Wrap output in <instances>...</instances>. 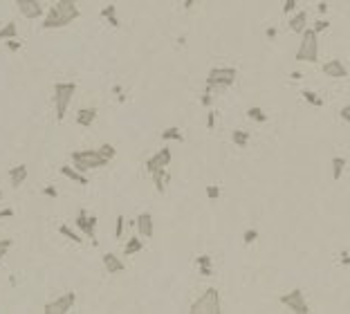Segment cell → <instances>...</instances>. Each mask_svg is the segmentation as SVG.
Returning a JSON list of instances; mask_svg holds the SVG:
<instances>
[{
  "instance_id": "38",
  "label": "cell",
  "mask_w": 350,
  "mask_h": 314,
  "mask_svg": "<svg viewBox=\"0 0 350 314\" xmlns=\"http://www.w3.org/2000/svg\"><path fill=\"white\" fill-rule=\"evenodd\" d=\"M207 128L209 130L216 128V112L213 110H207Z\"/></svg>"
},
{
  "instance_id": "6",
  "label": "cell",
  "mask_w": 350,
  "mask_h": 314,
  "mask_svg": "<svg viewBox=\"0 0 350 314\" xmlns=\"http://www.w3.org/2000/svg\"><path fill=\"white\" fill-rule=\"evenodd\" d=\"M76 92V83L72 81H61L54 86V108H56V122H63L65 112L70 108V101Z\"/></svg>"
},
{
  "instance_id": "14",
  "label": "cell",
  "mask_w": 350,
  "mask_h": 314,
  "mask_svg": "<svg viewBox=\"0 0 350 314\" xmlns=\"http://www.w3.org/2000/svg\"><path fill=\"white\" fill-rule=\"evenodd\" d=\"M287 27H290V31H294V34H303V31L307 29V12H303V9L294 12V14L290 16V23H287Z\"/></svg>"
},
{
  "instance_id": "31",
  "label": "cell",
  "mask_w": 350,
  "mask_h": 314,
  "mask_svg": "<svg viewBox=\"0 0 350 314\" xmlns=\"http://www.w3.org/2000/svg\"><path fill=\"white\" fill-rule=\"evenodd\" d=\"M99 153H101L103 157H108V160H112V157L117 155V148H114L112 144H101L99 146Z\"/></svg>"
},
{
  "instance_id": "45",
  "label": "cell",
  "mask_w": 350,
  "mask_h": 314,
  "mask_svg": "<svg viewBox=\"0 0 350 314\" xmlns=\"http://www.w3.org/2000/svg\"><path fill=\"white\" fill-rule=\"evenodd\" d=\"M317 9H319V14H328V3H319Z\"/></svg>"
},
{
  "instance_id": "22",
  "label": "cell",
  "mask_w": 350,
  "mask_h": 314,
  "mask_svg": "<svg viewBox=\"0 0 350 314\" xmlns=\"http://www.w3.org/2000/svg\"><path fill=\"white\" fill-rule=\"evenodd\" d=\"M346 164H348L346 157H332V180L334 182L341 180L343 171H346Z\"/></svg>"
},
{
  "instance_id": "32",
  "label": "cell",
  "mask_w": 350,
  "mask_h": 314,
  "mask_svg": "<svg viewBox=\"0 0 350 314\" xmlns=\"http://www.w3.org/2000/svg\"><path fill=\"white\" fill-rule=\"evenodd\" d=\"M207 198H209L211 202L220 200V186H218V184H209V186H207Z\"/></svg>"
},
{
  "instance_id": "28",
  "label": "cell",
  "mask_w": 350,
  "mask_h": 314,
  "mask_svg": "<svg viewBox=\"0 0 350 314\" xmlns=\"http://www.w3.org/2000/svg\"><path fill=\"white\" fill-rule=\"evenodd\" d=\"M59 233H61V236H65L67 240H72V243H74V245H81V243H83V238H81V236L76 233V231H72V229L67 227V224H61V227H59Z\"/></svg>"
},
{
  "instance_id": "34",
  "label": "cell",
  "mask_w": 350,
  "mask_h": 314,
  "mask_svg": "<svg viewBox=\"0 0 350 314\" xmlns=\"http://www.w3.org/2000/svg\"><path fill=\"white\" fill-rule=\"evenodd\" d=\"M12 238H0V260L5 258V256H7V251L12 249Z\"/></svg>"
},
{
  "instance_id": "26",
  "label": "cell",
  "mask_w": 350,
  "mask_h": 314,
  "mask_svg": "<svg viewBox=\"0 0 350 314\" xmlns=\"http://www.w3.org/2000/svg\"><path fill=\"white\" fill-rule=\"evenodd\" d=\"M16 36H18L16 23H7L0 27V41H9V38H16Z\"/></svg>"
},
{
  "instance_id": "11",
  "label": "cell",
  "mask_w": 350,
  "mask_h": 314,
  "mask_svg": "<svg viewBox=\"0 0 350 314\" xmlns=\"http://www.w3.org/2000/svg\"><path fill=\"white\" fill-rule=\"evenodd\" d=\"M97 222H99V218H97V216H88L86 209H81V211L76 213V227H79L81 233L88 236V238H95Z\"/></svg>"
},
{
  "instance_id": "43",
  "label": "cell",
  "mask_w": 350,
  "mask_h": 314,
  "mask_svg": "<svg viewBox=\"0 0 350 314\" xmlns=\"http://www.w3.org/2000/svg\"><path fill=\"white\" fill-rule=\"evenodd\" d=\"M14 216V209H0V218H12Z\"/></svg>"
},
{
  "instance_id": "39",
  "label": "cell",
  "mask_w": 350,
  "mask_h": 314,
  "mask_svg": "<svg viewBox=\"0 0 350 314\" xmlns=\"http://www.w3.org/2000/svg\"><path fill=\"white\" fill-rule=\"evenodd\" d=\"M211 101H213L211 92H207V90H205V94H202V99H200V103H202L205 108H211Z\"/></svg>"
},
{
  "instance_id": "36",
  "label": "cell",
  "mask_w": 350,
  "mask_h": 314,
  "mask_svg": "<svg viewBox=\"0 0 350 314\" xmlns=\"http://www.w3.org/2000/svg\"><path fill=\"white\" fill-rule=\"evenodd\" d=\"M5 47H7L9 52H18L23 45H20V41H16V38H9V41H5Z\"/></svg>"
},
{
  "instance_id": "44",
  "label": "cell",
  "mask_w": 350,
  "mask_h": 314,
  "mask_svg": "<svg viewBox=\"0 0 350 314\" xmlns=\"http://www.w3.org/2000/svg\"><path fill=\"white\" fill-rule=\"evenodd\" d=\"M341 265L350 267V254H348V251H343V254H341Z\"/></svg>"
},
{
  "instance_id": "18",
  "label": "cell",
  "mask_w": 350,
  "mask_h": 314,
  "mask_svg": "<svg viewBox=\"0 0 350 314\" xmlns=\"http://www.w3.org/2000/svg\"><path fill=\"white\" fill-rule=\"evenodd\" d=\"M25 180H27V164H18L9 171V182H12L14 188H18Z\"/></svg>"
},
{
  "instance_id": "10",
  "label": "cell",
  "mask_w": 350,
  "mask_h": 314,
  "mask_svg": "<svg viewBox=\"0 0 350 314\" xmlns=\"http://www.w3.org/2000/svg\"><path fill=\"white\" fill-rule=\"evenodd\" d=\"M16 5L20 16L27 20H36L43 16V3L41 0H16Z\"/></svg>"
},
{
  "instance_id": "40",
  "label": "cell",
  "mask_w": 350,
  "mask_h": 314,
  "mask_svg": "<svg viewBox=\"0 0 350 314\" xmlns=\"http://www.w3.org/2000/svg\"><path fill=\"white\" fill-rule=\"evenodd\" d=\"M339 117H341L346 124H350V106H343L341 112H339Z\"/></svg>"
},
{
  "instance_id": "3",
  "label": "cell",
  "mask_w": 350,
  "mask_h": 314,
  "mask_svg": "<svg viewBox=\"0 0 350 314\" xmlns=\"http://www.w3.org/2000/svg\"><path fill=\"white\" fill-rule=\"evenodd\" d=\"M191 314H220L222 312V303H220V292L216 287H209L205 290L196 301L191 303Z\"/></svg>"
},
{
  "instance_id": "15",
  "label": "cell",
  "mask_w": 350,
  "mask_h": 314,
  "mask_svg": "<svg viewBox=\"0 0 350 314\" xmlns=\"http://www.w3.org/2000/svg\"><path fill=\"white\" fill-rule=\"evenodd\" d=\"M97 114H99L97 108H81L79 112H76V124L83 126V128H90V126L97 122Z\"/></svg>"
},
{
  "instance_id": "37",
  "label": "cell",
  "mask_w": 350,
  "mask_h": 314,
  "mask_svg": "<svg viewBox=\"0 0 350 314\" xmlns=\"http://www.w3.org/2000/svg\"><path fill=\"white\" fill-rule=\"evenodd\" d=\"M283 12L287 14V16H292L296 12V0H285V5H283Z\"/></svg>"
},
{
  "instance_id": "13",
  "label": "cell",
  "mask_w": 350,
  "mask_h": 314,
  "mask_svg": "<svg viewBox=\"0 0 350 314\" xmlns=\"http://www.w3.org/2000/svg\"><path fill=\"white\" fill-rule=\"evenodd\" d=\"M135 224H137V231L142 238H150V236H153V216H150L148 211L139 213V216L135 218Z\"/></svg>"
},
{
  "instance_id": "19",
  "label": "cell",
  "mask_w": 350,
  "mask_h": 314,
  "mask_svg": "<svg viewBox=\"0 0 350 314\" xmlns=\"http://www.w3.org/2000/svg\"><path fill=\"white\" fill-rule=\"evenodd\" d=\"M61 175H65L67 180H72V182H76V184H81V186H86L88 184V177L83 175L81 171H76L74 166H61Z\"/></svg>"
},
{
  "instance_id": "8",
  "label": "cell",
  "mask_w": 350,
  "mask_h": 314,
  "mask_svg": "<svg viewBox=\"0 0 350 314\" xmlns=\"http://www.w3.org/2000/svg\"><path fill=\"white\" fill-rule=\"evenodd\" d=\"M74 303H76L74 292H65L63 296L54 298L52 303L45 305V314H65V312H70L72 307H74Z\"/></svg>"
},
{
  "instance_id": "29",
  "label": "cell",
  "mask_w": 350,
  "mask_h": 314,
  "mask_svg": "<svg viewBox=\"0 0 350 314\" xmlns=\"http://www.w3.org/2000/svg\"><path fill=\"white\" fill-rule=\"evenodd\" d=\"M301 97L305 99V101L310 103V106H315V108H321V106H323V99L319 97L317 92H312V90H303V92H301Z\"/></svg>"
},
{
  "instance_id": "25",
  "label": "cell",
  "mask_w": 350,
  "mask_h": 314,
  "mask_svg": "<svg viewBox=\"0 0 350 314\" xmlns=\"http://www.w3.org/2000/svg\"><path fill=\"white\" fill-rule=\"evenodd\" d=\"M231 141H234V146H238V148H245V146L249 144V133L247 130H234Z\"/></svg>"
},
{
  "instance_id": "5",
  "label": "cell",
  "mask_w": 350,
  "mask_h": 314,
  "mask_svg": "<svg viewBox=\"0 0 350 314\" xmlns=\"http://www.w3.org/2000/svg\"><path fill=\"white\" fill-rule=\"evenodd\" d=\"M296 61L301 63H317L319 61V34L312 27H307L301 34V43L296 50Z\"/></svg>"
},
{
  "instance_id": "4",
  "label": "cell",
  "mask_w": 350,
  "mask_h": 314,
  "mask_svg": "<svg viewBox=\"0 0 350 314\" xmlns=\"http://www.w3.org/2000/svg\"><path fill=\"white\" fill-rule=\"evenodd\" d=\"M236 76H238L236 67H211L209 74H207V88L205 90L211 92V94H213V90H218V92L227 90V88L234 86Z\"/></svg>"
},
{
  "instance_id": "41",
  "label": "cell",
  "mask_w": 350,
  "mask_h": 314,
  "mask_svg": "<svg viewBox=\"0 0 350 314\" xmlns=\"http://www.w3.org/2000/svg\"><path fill=\"white\" fill-rule=\"evenodd\" d=\"M43 195H48V198H56V188H54V186H45V188H43Z\"/></svg>"
},
{
  "instance_id": "21",
  "label": "cell",
  "mask_w": 350,
  "mask_h": 314,
  "mask_svg": "<svg viewBox=\"0 0 350 314\" xmlns=\"http://www.w3.org/2000/svg\"><path fill=\"white\" fill-rule=\"evenodd\" d=\"M196 265H198V271L200 276H213V267H211V256L202 254L196 258Z\"/></svg>"
},
{
  "instance_id": "27",
  "label": "cell",
  "mask_w": 350,
  "mask_h": 314,
  "mask_svg": "<svg viewBox=\"0 0 350 314\" xmlns=\"http://www.w3.org/2000/svg\"><path fill=\"white\" fill-rule=\"evenodd\" d=\"M162 139L164 141H184V135H182V130L180 128H166L164 133H162Z\"/></svg>"
},
{
  "instance_id": "24",
  "label": "cell",
  "mask_w": 350,
  "mask_h": 314,
  "mask_svg": "<svg viewBox=\"0 0 350 314\" xmlns=\"http://www.w3.org/2000/svg\"><path fill=\"white\" fill-rule=\"evenodd\" d=\"M247 117L252 119V122H256V124H265V122H267V114H265V110L260 106L247 108Z\"/></svg>"
},
{
  "instance_id": "1",
  "label": "cell",
  "mask_w": 350,
  "mask_h": 314,
  "mask_svg": "<svg viewBox=\"0 0 350 314\" xmlns=\"http://www.w3.org/2000/svg\"><path fill=\"white\" fill-rule=\"evenodd\" d=\"M81 16V9L76 7V0H59L56 5H52L50 14L43 18V29H59L65 25L74 23Z\"/></svg>"
},
{
  "instance_id": "46",
  "label": "cell",
  "mask_w": 350,
  "mask_h": 314,
  "mask_svg": "<svg viewBox=\"0 0 350 314\" xmlns=\"http://www.w3.org/2000/svg\"><path fill=\"white\" fill-rule=\"evenodd\" d=\"M196 3H200V0H184V7H186V9H191Z\"/></svg>"
},
{
  "instance_id": "9",
  "label": "cell",
  "mask_w": 350,
  "mask_h": 314,
  "mask_svg": "<svg viewBox=\"0 0 350 314\" xmlns=\"http://www.w3.org/2000/svg\"><path fill=\"white\" fill-rule=\"evenodd\" d=\"M171 148L166 146V148H160V153H155L153 157H148L146 160V171H148V175L150 173H155V171H160V169H169L171 166Z\"/></svg>"
},
{
  "instance_id": "33",
  "label": "cell",
  "mask_w": 350,
  "mask_h": 314,
  "mask_svg": "<svg viewBox=\"0 0 350 314\" xmlns=\"http://www.w3.org/2000/svg\"><path fill=\"white\" fill-rule=\"evenodd\" d=\"M312 29H315L317 34H323V31H328V29H330V20H328V18H319Z\"/></svg>"
},
{
  "instance_id": "23",
  "label": "cell",
  "mask_w": 350,
  "mask_h": 314,
  "mask_svg": "<svg viewBox=\"0 0 350 314\" xmlns=\"http://www.w3.org/2000/svg\"><path fill=\"white\" fill-rule=\"evenodd\" d=\"M144 249V243H142V238H128V243H126V247H124V254L126 256H135V254H139V251Z\"/></svg>"
},
{
  "instance_id": "16",
  "label": "cell",
  "mask_w": 350,
  "mask_h": 314,
  "mask_svg": "<svg viewBox=\"0 0 350 314\" xmlns=\"http://www.w3.org/2000/svg\"><path fill=\"white\" fill-rule=\"evenodd\" d=\"M150 177H153V184H155V188H158V193H166V184L171 182L169 169H160V171L150 173Z\"/></svg>"
},
{
  "instance_id": "20",
  "label": "cell",
  "mask_w": 350,
  "mask_h": 314,
  "mask_svg": "<svg viewBox=\"0 0 350 314\" xmlns=\"http://www.w3.org/2000/svg\"><path fill=\"white\" fill-rule=\"evenodd\" d=\"M99 16H101V18L106 20V23L110 25V27H114V29H117L119 25H122V23H119V16H117V5H106V7L101 9V14H99Z\"/></svg>"
},
{
  "instance_id": "35",
  "label": "cell",
  "mask_w": 350,
  "mask_h": 314,
  "mask_svg": "<svg viewBox=\"0 0 350 314\" xmlns=\"http://www.w3.org/2000/svg\"><path fill=\"white\" fill-rule=\"evenodd\" d=\"M124 224H126V218L119 216L117 218V227H114V238H122L124 236Z\"/></svg>"
},
{
  "instance_id": "12",
  "label": "cell",
  "mask_w": 350,
  "mask_h": 314,
  "mask_svg": "<svg viewBox=\"0 0 350 314\" xmlns=\"http://www.w3.org/2000/svg\"><path fill=\"white\" fill-rule=\"evenodd\" d=\"M321 70H323V74L330 76V78H346V76H348V67L343 65L341 59H330V61H326V63L321 65Z\"/></svg>"
},
{
  "instance_id": "47",
  "label": "cell",
  "mask_w": 350,
  "mask_h": 314,
  "mask_svg": "<svg viewBox=\"0 0 350 314\" xmlns=\"http://www.w3.org/2000/svg\"><path fill=\"white\" fill-rule=\"evenodd\" d=\"M290 76H292V78H294V81H299V78H301L303 74H301V72H292V74H290Z\"/></svg>"
},
{
  "instance_id": "2",
  "label": "cell",
  "mask_w": 350,
  "mask_h": 314,
  "mask_svg": "<svg viewBox=\"0 0 350 314\" xmlns=\"http://www.w3.org/2000/svg\"><path fill=\"white\" fill-rule=\"evenodd\" d=\"M72 160V166L76 171L86 173V171H92V169H101V166H108V157H103L99 153V148H88V150H74L70 155Z\"/></svg>"
},
{
  "instance_id": "48",
  "label": "cell",
  "mask_w": 350,
  "mask_h": 314,
  "mask_svg": "<svg viewBox=\"0 0 350 314\" xmlns=\"http://www.w3.org/2000/svg\"><path fill=\"white\" fill-rule=\"evenodd\" d=\"M0 198H3V191H0Z\"/></svg>"
},
{
  "instance_id": "30",
  "label": "cell",
  "mask_w": 350,
  "mask_h": 314,
  "mask_svg": "<svg viewBox=\"0 0 350 314\" xmlns=\"http://www.w3.org/2000/svg\"><path fill=\"white\" fill-rule=\"evenodd\" d=\"M260 238V231H258V229H245V231H243V243L245 245H254L256 243V240H258Z\"/></svg>"
},
{
  "instance_id": "17",
  "label": "cell",
  "mask_w": 350,
  "mask_h": 314,
  "mask_svg": "<svg viewBox=\"0 0 350 314\" xmlns=\"http://www.w3.org/2000/svg\"><path fill=\"white\" fill-rule=\"evenodd\" d=\"M103 267H106L108 274H122V271H124V263L114 254H110V251L103 254Z\"/></svg>"
},
{
  "instance_id": "42",
  "label": "cell",
  "mask_w": 350,
  "mask_h": 314,
  "mask_svg": "<svg viewBox=\"0 0 350 314\" xmlns=\"http://www.w3.org/2000/svg\"><path fill=\"white\" fill-rule=\"evenodd\" d=\"M276 34H279V31H276V27H267V29H265V36H267L269 41H274Z\"/></svg>"
},
{
  "instance_id": "7",
  "label": "cell",
  "mask_w": 350,
  "mask_h": 314,
  "mask_svg": "<svg viewBox=\"0 0 350 314\" xmlns=\"http://www.w3.org/2000/svg\"><path fill=\"white\" fill-rule=\"evenodd\" d=\"M279 301H281V305H285L290 312H296V314H310V312H312L301 290L287 292V294H283V296L279 298Z\"/></svg>"
}]
</instances>
